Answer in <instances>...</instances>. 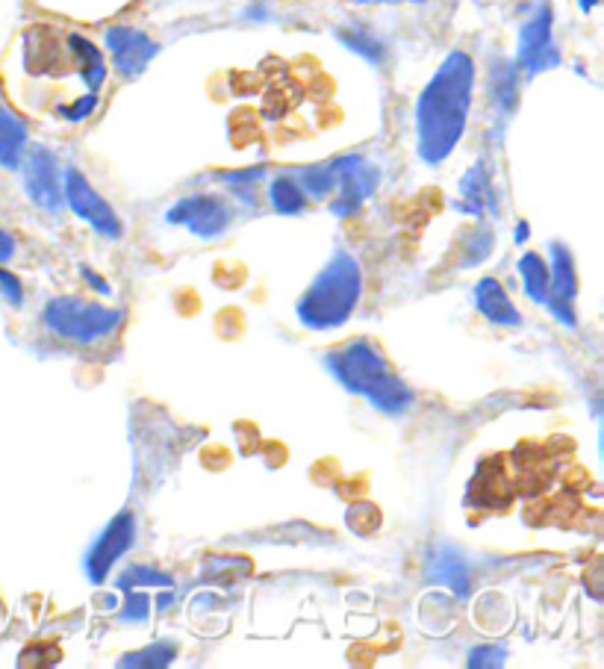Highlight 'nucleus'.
<instances>
[{"label":"nucleus","mask_w":604,"mask_h":669,"mask_svg":"<svg viewBox=\"0 0 604 669\" xmlns=\"http://www.w3.org/2000/svg\"><path fill=\"white\" fill-rule=\"evenodd\" d=\"M475 92V62L463 51L449 53L416 101V151L428 165L446 163L467 133Z\"/></svg>","instance_id":"nucleus-1"},{"label":"nucleus","mask_w":604,"mask_h":669,"mask_svg":"<svg viewBox=\"0 0 604 669\" xmlns=\"http://www.w3.org/2000/svg\"><path fill=\"white\" fill-rule=\"evenodd\" d=\"M325 366L351 395H360L383 416H405L416 404L413 389L398 378L396 369L371 339H351L325 354Z\"/></svg>","instance_id":"nucleus-2"},{"label":"nucleus","mask_w":604,"mask_h":669,"mask_svg":"<svg viewBox=\"0 0 604 669\" xmlns=\"http://www.w3.org/2000/svg\"><path fill=\"white\" fill-rule=\"evenodd\" d=\"M362 298V268L348 251H337L295 304V313L310 331H334L355 316Z\"/></svg>","instance_id":"nucleus-3"},{"label":"nucleus","mask_w":604,"mask_h":669,"mask_svg":"<svg viewBox=\"0 0 604 669\" xmlns=\"http://www.w3.org/2000/svg\"><path fill=\"white\" fill-rule=\"evenodd\" d=\"M44 325L51 334H57L65 343L74 345H98L124 325L127 313L115 307H104L95 301L83 298H53L42 313Z\"/></svg>","instance_id":"nucleus-4"},{"label":"nucleus","mask_w":604,"mask_h":669,"mask_svg":"<svg viewBox=\"0 0 604 669\" xmlns=\"http://www.w3.org/2000/svg\"><path fill=\"white\" fill-rule=\"evenodd\" d=\"M330 165H334V178H337V186H334V195H330V213H357L378 192L380 169L360 154L339 156Z\"/></svg>","instance_id":"nucleus-5"},{"label":"nucleus","mask_w":604,"mask_h":669,"mask_svg":"<svg viewBox=\"0 0 604 669\" xmlns=\"http://www.w3.org/2000/svg\"><path fill=\"white\" fill-rule=\"evenodd\" d=\"M62 192H65V204H69L83 222L92 224L101 236H106V240H121V236H124V224H121L119 213L106 204L104 197L98 195L86 174L78 172L74 165H69V169L62 172Z\"/></svg>","instance_id":"nucleus-6"},{"label":"nucleus","mask_w":604,"mask_h":669,"mask_svg":"<svg viewBox=\"0 0 604 669\" xmlns=\"http://www.w3.org/2000/svg\"><path fill=\"white\" fill-rule=\"evenodd\" d=\"M24 169V190L39 210L44 213H60L65 204L62 192V165L51 148L33 145L21 160Z\"/></svg>","instance_id":"nucleus-7"},{"label":"nucleus","mask_w":604,"mask_h":669,"mask_svg":"<svg viewBox=\"0 0 604 669\" xmlns=\"http://www.w3.org/2000/svg\"><path fill=\"white\" fill-rule=\"evenodd\" d=\"M552 24V7L543 3L519 30L516 65L525 71L528 78H536V74H543V71L554 69L561 62V51L554 48Z\"/></svg>","instance_id":"nucleus-8"},{"label":"nucleus","mask_w":604,"mask_h":669,"mask_svg":"<svg viewBox=\"0 0 604 669\" xmlns=\"http://www.w3.org/2000/svg\"><path fill=\"white\" fill-rule=\"evenodd\" d=\"M133 543H136V516L130 514V510H121L113 523L101 531V537L92 543V549H89L86 560H83L89 581L104 584L115 569V564L133 549Z\"/></svg>","instance_id":"nucleus-9"},{"label":"nucleus","mask_w":604,"mask_h":669,"mask_svg":"<svg viewBox=\"0 0 604 669\" xmlns=\"http://www.w3.org/2000/svg\"><path fill=\"white\" fill-rule=\"evenodd\" d=\"M165 222L181 224L186 231H192L201 240H216L231 227L234 213L231 206L216 195H190L177 201V204L165 213Z\"/></svg>","instance_id":"nucleus-10"},{"label":"nucleus","mask_w":604,"mask_h":669,"mask_svg":"<svg viewBox=\"0 0 604 669\" xmlns=\"http://www.w3.org/2000/svg\"><path fill=\"white\" fill-rule=\"evenodd\" d=\"M552 268H549V301L543 307L552 310V316L566 327H575V298H579V272L575 260L563 242H552Z\"/></svg>","instance_id":"nucleus-11"},{"label":"nucleus","mask_w":604,"mask_h":669,"mask_svg":"<svg viewBox=\"0 0 604 669\" xmlns=\"http://www.w3.org/2000/svg\"><path fill=\"white\" fill-rule=\"evenodd\" d=\"M106 48L113 53V65L124 78H139L151 65L160 44L147 39L136 27H110L106 30Z\"/></svg>","instance_id":"nucleus-12"},{"label":"nucleus","mask_w":604,"mask_h":669,"mask_svg":"<svg viewBox=\"0 0 604 669\" xmlns=\"http://www.w3.org/2000/svg\"><path fill=\"white\" fill-rule=\"evenodd\" d=\"M424 578L437 584V587H449L458 599H467L472 592V567H469L467 555L458 546H449V543H442L428 555Z\"/></svg>","instance_id":"nucleus-13"},{"label":"nucleus","mask_w":604,"mask_h":669,"mask_svg":"<svg viewBox=\"0 0 604 669\" xmlns=\"http://www.w3.org/2000/svg\"><path fill=\"white\" fill-rule=\"evenodd\" d=\"M475 307L490 325H499V327L522 325V313H519L516 304L510 301V295L504 292V286H501L495 277H483V281H478Z\"/></svg>","instance_id":"nucleus-14"},{"label":"nucleus","mask_w":604,"mask_h":669,"mask_svg":"<svg viewBox=\"0 0 604 669\" xmlns=\"http://www.w3.org/2000/svg\"><path fill=\"white\" fill-rule=\"evenodd\" d=\"M458 210L467 215L495 213V192H492V172L487 163H475L460 181Z\"/></svg>","instance_id":"nucleus-15"},{"label":"nucleus","mask_w":604,"mask_h":669,"mask_svg":"<svg viewBox=\"0 0 604 669\" xmlns=\"http://www.w3.org/2000/svg\"><path fill=\"white\" fill-rule=\"evenodd\" d=\"M27 124L16 112L0 107V165L3 169H21V160L27 154Z\"/></svg>","instance_id":"nucleus-16"},{"label":"nucleus","mask_w":604,"mask_h":669,"mask_svg":"<svg viewBox=\"0 0 604 669\" xmlns=\"http://www.w3.org/2000/svg\"><path fill=\"white\" fill-rule=\"evenodd\" d=\"M69 51H71V57L78 60L80 78H83V83H86L89 92H98V89L104 87V80H106L104 53L98 51L95 44L78 33L69 36Z\"/></svg>","instance_id":"nucleus-17"},{"label":"nucleus","mask_w":604,"mask_h":669,"mask_svg":"<svg viewBox=\"0 0 604 669\" xmlns=\"http://www.w3.org/2000/svg\"><path fill=\"white\" fill-rule=\"evenodd\" d=\"M490 95L499 107L501 115H513L519 98V65L516 62L499 60L490 71Z\"/></svg>","instance_id":"nucleus-18"},{"label":"nucleus","mask_w":604,"mask_h":669,"mask_svg":"<svg viewBox=\"0 0 604 669\" xmlns=\"http://www.w3.org/2000/svg\"><path fill=\"white\" fill-rule=\"evenodd\" d=\"M268 201L280 215H298L307 210V195L295 181V174H277L272 186H268Z\"/></svg>","instance_id":"nucleus-19"},{"label":"nucleus","mask_w":604,"mask_h":669,"mask_svg":"<svg viewBox=\"0 0 604 669\" xmlns=\"http://www.w3.org/2000/svg\"><path fill=\"white\" fill-rule=\"evenodd\" d=\"M337 39L346 44L348 51H355L357 57H362L371 65H383L387 60V44L380 42L378 36L366 30V27H346V30H337Z\"/></svg>","instance_id":"nucleus-20"},{"label":"nucleus","mask_w":604,"mask_h":669,"mask_svg":"<svg viewBox=\"0 0 604 669\" xmlns=\"http://www.w3.org/2000/svg\"><path fill=\"white\" fill-rule=\"evenodd\" d=\"M519 275H522V286H525V295L534 304H545L549 301V266L545 260L534 251H528L525 257L519 260Z\"/></svg>","instance_id":"nucleus-21"},{"label":"nucleus","mask_w":604,"mask_h":669,"mask_svg":"<svg viewBox=\"0 0 604 669\" xmlns=\"http://www.w3.org/2000/svg\"><path fill=\"white\" fill-rule=\"evenodd\" d=\"M177 658V643L174 640H156V643L139 649V652L124 655L119 661V667H142V669H156L168 667Z\"/></svg>","instance_id":"nucleus-22"},{"label":"nucleus","mask_w":604,"mask_h":669,"mask_svg":"<svg viewBox=\"0 0 604 669\" xmlns=\"http://www.w3.org/2000/svg\"><path fill=\"white\" fill-rule=\"evenodd\" d=\"M174 578L168 572H160L156 567H145V564H136V567H127L124 572L115 578V587L119 590H139V587H160V590H172Z\"/></svg>","instance_id":"nucleus-23"},{"label":"nucleus","mask_w":604,"mask_h":669,"mask_svg":"<svg viewBox=\"0 0 604 669\" xmlns=\"http://www.w3.org/2000/svg\"><path fill=\"white\" fill-rule=\"evenodd\" d=\"M250 572V564L242 558H209L207 567H201V575L207 581L218 584V587H231V584L242 581Z\"/></svg>","instance_id":"nucleus-24"},{"label":"nucleus","mask_w":604,"mask_h":669,"mask_svg":"<svg viewBox=\"0 0 604 669\" xmlns=\"http://www.w3.org/2000/svg\"><path fill=\"white\" fill-rule=\"evenodd\" d=\"M492 249H495V233L490 227H478L475 233H469V240L463 242V257H460V268H475L483 260H490Z\"/></svg>","instance_id":"nucleus-25"},{"label":"nucleus","mask_w":604,"mask_h":669,"mask_svg":"<svg viewBox=\"0 0 604 669\" xmlns=\"http://www.w3.org/2000/svg\"><path fill=\"white\" fill-rule=\"evenodd\" d=\"M266 178V169L259 165V169H245V172H227L222 174V181L242 197V201H248L254 204V186Z\"/></svg>","instance_id":"nucleus-26"},{"label":"nucleus","mask_w":604,"mask_h":669,"mask_svg":"<svg viewBox=\"0 0 604 669\" xmlns=\"http://www.w3.org/2000/svg\"><path fill=\"white\" fill-rule=\"evenodd\" d=\"M127 601H124V608H121V622H127V626H142L151 619V596L147 592H133L127 590Z\"/></svg>","instance_id":"nucleus-27"},{"label":"nucleus","mask_w":604,"mask_h":669,"mask_svg":"<svg viewBox=\"0 0 604 669\" xmlns=\"http://www.w3.org/2000/svg\"><path fill=\"white\" fill-rule=\"evenodd\" d=\"M469 667L481 669V667H504L508 663V649L504 646L487 643V646H475L472 652H469Z\"/></svg>","instance_id":"nucleus-28"},{"label":"nucleus","mask_w":604,"mask_h":669,"mask_svg":"<svg viewBox=\"0 0 604 669\" xmlns=\"http://www.w3.org/2000/svg\"><path fill=\"white\" fill-rule=\"evenodd\" d=\"M98 107V92H89V95L78 98L74 103H69V107H60V115L65 121H86L92 112H95Z\"/></svg>","instance_id":"nucleus-29"},{"label":"nucleus","mask_w":604,"mask_h":669,"mask_svg":"<svg viewBox=\"0 0 604 669\" xmlns=\"http://www.w3.org/2000/svg\"><path fill=\"white\" fill-rule=\"evenodd\" d=\"M0 292L7 295L9 304H16V307L24 304V286H21V281L16 275H9L7 268H0Z\"/></svg>","instance_id":"nucleus-30"},{"label":"nucleus","mask_w":604,"mask_h":669,"mask_svg":"<svg viewBox=\"0 0 604 669\" xmlns=\"http://www.w3.org/2000/svg\"><path fill=\"white\" fill-rule=\"evenodd\" d=\"M80 275H83V281H86L89 286H95L101 295H113V286L106 284V281H101V275H98L95 268H89V266H80Z\"/></svg>","instance_id":"nucleus-31"},{"label":"nucleus","mask_w":604,"mask_h":669,"mask_svg":"<svg viewBox=\"0 0 604 669\" xmlns=\"http://www.w3.org/2000/svg\"><path fill=\"white\" fill-rule=\"evenodd\" d=\"M16 257V240L7 231H0V266Z\"/></svg>","instance_id":"nucleus-32"},{"label":"nucleus","mask_w":604,"mask_h":669,"mask_svg":"<svg viewBox=\"0 0 604 669\" xmlns=\"http://www.w3.org/2000/svg\"><path fill=\"white\" fill-rule=\"evenodd\" d=\"M360 7H378V3H422V0H355Z\"/></svg>","instance_id":"nucleus-33"},{"label":"nucleus","mask_w":604,"mask_h":669,"mask_svg":"<svg viewBox=\"0 0 604 669\" xmlns=\"http://www.w3.org/2000/svg\"><path fill=\"white\" fill-rule=\"evenodd\" d=\"M528 240V224L525 222H519L516 227V242H525Z\"/></svg>","instance_id":"nucleus-34"},{"label":"nucleus","mask_w":604,"mask_h":669,"mask_svg":"<svg viewBox=\"0 0 604 669\" xmlns=\"http://www.w3.org/2000/svg\"><path fill=\"white\" fill-rule=\"evenodd\" d=\"M581 3V9H584V12H593V9L598 7V0H579Z\"/></svg>","instance_id":"nucleus-35"}]
</instances>
